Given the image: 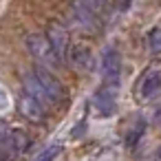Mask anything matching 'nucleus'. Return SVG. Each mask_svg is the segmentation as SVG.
<instances>
[{
	"mask_svg": "<svg viewBox=\"0 0 161 161\" xmlns=\"http://www.w3.org/2000/svg\"><path fill=\"white\" fill-rule=\"evenodd\" d=\"M18 110H20V115L25 117V119H29V121H42L44 119V106L38 102V99H33L31 95H27V93H22L20 95V99H18Z\"/></svg>",
	"mask_w": 161,
	"mask_h": 161,
	"instance_id": "39448f33",
	"label": "nucleus"
},
{
	"mask_svg": "<svg viewBox=\"0 0 161 161\" xmlns=\"http://www.w3.org/2000/svg\"><path fill=\"white\" fill-rule=\"evenodd\" d=\"M141 132H143V121H139V126H135V128L128 132V139H126V143H128V146H135V143H137V139L141 137Z\"/></svg>",
	"mask_w": 161,
	"mask_h": 161,
	"instance_id": "4468645a",
	"label": "nucleus"
},
{
	"mask_svg": "<svg viewBox=\"0 0 161 161\" xmlns=\"http://www.w3.org/2000/svg\"><path fill=\"white\" fill-rule=\"evenodd\" d=\"M36 77H38V82L42 84V88L47 91V95H49V99H51V104H58L60 99H62V95H64V88H62V84H60V80L51 73V71H47L44 66H38L36 71Z\"/></svg>",
	"mask_w": 161,
	"mask_h": 161,
	"instance_id": "20e7f679",
	"label": "nucleus"
},
{
	"mask_svg": "<svg viewBox=\"0 0 161 161\" xmlns=\"http://www.w3.org/2000/svg\"><path fill=\"white\" fill-rule=\"evenodd\" d=\"M152 119H154V124H159V126H161V106H159V108L154 110V115H152Z\"/></svg>",
	"mask_w": 161,
	"mask_h": 161,
	"instance_id": "f3484780",
	"label": "nucleus"
},
{
	"mask_svg": "<svg viewBox=\"0 0 161 161\" xmlns=\"http://www.w3.org/2000/svg\"><path fill=\"white\" fill-rule=\"evenodd\" d=\"M102 80H104V86L108 88H117L121 80V55L113 47L106 49L102 55Z\"/></svg>",
	"mask_w": 161,
	"mask_h": 161,
	"instance_id": "f03ea898",
	"label": "nucleus"
},
{
	"mask_svg": "<svg viewBox=\"0 0 161 161\" xmlns=\"http://www.w3.org/2000/svg\"><path fill=\"white\" fill-rule=\"evenodd\" d=\"M25 44H27V51L38 60V62H42V64H60V60L55 58V53H53V49H51V44H49V40H47V36H40V33H29L27 38H25Z\"/></svg>",
	"mask_w": 161,
	"mask_h": 161,
	"instance_id": "7ed1b4c3",
	"label": "nucleus"
},
{
	"mask_svg": "<svg viewBox=\"0 0 161 161\" xmlns=\"http://www.w3.org/2000/svg\"><path fill=\"white\" fill-rule=\"evenodd\" d=\"M11 130L7 128V124L0 119V152H5V146H7V139H9Z\"/></svg>",
	"mask_w": 161,
	"mask_h": 161,
	"instance_id": "2eb2a0df",
	"label": "nucleus"
},
{
	"mask_svg": "<svg viewBox=\"0 0 161 161\" xmlns=\"http://www.w3.org/2000/svg\"><path fill=\"white\" fill-rule=\"evenodd\" d=\"M60 150H62L60 146H51V148H47V150L38 157V161H55V157L60 154Z\"/></svg>",
	"mask_w": 161,
	"mask_h": 161,
	"instance_id": "ddd939ff",
	"label": "nucleus"
},
{
	"mask_svg": "<svg viewBox=\"0 0 161 161\" xmlns=\"http://www.w3.org/2000/svg\"><path fill=\"white\" fill-rule=\"evenodd\" d=\"M154 161H161V146H159L157 152H154Z\"/></svg>",
	"mask_w": 161,
	"mask_h": 161,
	"instance_id": "a211bd4d",
	"label": "nucleus"
},
{
	"mask_svg": "<svg viewBox=\"0 0 161 161\" xmlns=\"http://www.w3.org/2000/svg\"><path fill=\"white\" fill-rule=\"evenodd\" d=\"M95 108L99 110V115H104V117H110L113 113H115V108H117V104H115V88H108V86H102L97 93H95Z\"/></svg>",
	"mask_w": 161,
	"mask_h": 161,
	"instance_id": "6e6552de",
	"label": "nucleus"
},
{
	"mask_svg": "<svg viewBox=\"0 0 161 161\" xmlns=\"http://www.w3.org/2000/svg\"><path fill=\"white\" fill-rule=\"evenodd\" d=\"M47 40H49V44H51L55 58L60 60V64L66 62V60H69V53L73 51V49H71V40H69L66 27L60 25V22H51L49 29H47Z\"/></svg>",
	"mask_w": 161,
	"mask_h": 161,
	"instance_id": "f257e3e1",
	"label": "nucleus"
},
{
	"mask_svg": "<svg viewBox=\"0 0 161 161\" xmlns=\"http://www.w3.org/2000/svg\"><path fill=\"white\" fill-rule=\"evenodd\" d=\"M86 3H88V7L99 16L102 11H106L108 9V0H86Z\"/></svg>",
	"mask_w": 161,
	"mask_h": 161,
	"instance_id": "dca6fc26",
	"label": "nucleus"
},
{
	"mask_svg": "<svg viewBox=\"0 0 161 161\" xmlns=\"http://www.w3.org/2000/svg\"><path fill=\"white\" fill-rule=\"evenodd\" d=\"M71 60H73L75 66L86 69V71L93 66V53H91L88 47H75V49L71 51Z\"/></svg>",
	"mask_w": 161,
	"mask_h": 161,
	"instance_id": "9b49d317",
	"label": "nucleus"
},
{
	"mask_svg": "<svg viewBox=\"0 0 161 161\" xmlns=\"http://www.w3.org/2000/svg\"><path fill=\"white\" fill-rule=\"evenodd\" d=\"M27 135L22 132V130H11V135H9V139H7V146H5V152H9V154H20V152H25V148H27Z\"/></svg>",
	"mask_w": 161,
	"mask_h": 161,
	"instance_id": "9d476101",
	"label": "nucleus"
},
{
	"mask_svg": "<svg viewBox=\"0 0 161 161\" xmlns=\"http://www.w3.org/2000/svg\"><path fill=\"white\" fill-rule=\"evenodd\" d=\"M22 86H25V93H27V95H31L33 99H38L44 108H47V106H51V99H49L47 91L42 88V84L38 82L36 73H27V75H25V80H22Z\"/></svg>",
	"mask_w": 161,
	"mask_h": 161,
	"instance_id": "1a4fd4ad",
	"label": "nucleus"
},
{
	"mask_svg": "<svg viewBox=\"0 0 161 161\" xmlns=\"http://www.w3.org/2000/svg\"><path fill=\"white\" fill-rule=\"evenodd\" d=\"M139 93H141L143 99H152V97H157V95L161 93V71H159V69H150V71L141 77V82H139Z\"/></svg>",
	"mask_w": 161,
	"mask_h": 161,
	"instance_id": "0eeeda50",
	"label": "nucleus"
},
{
	"mask_svg": "<svg viewBox=\"0 0 161 161\" xmlns=\"http://www.w3.org/2000/svg\"><path fill=\"white\" fill-rule=\"evenodd\" d=\"M148 47L152 53H161V29H152L148 33Z\"/></svg>",
	"mask_w": 161,
	"mask_h": 161,
	"instance_id": "f8f14e48",
	"label": "nucleus"
},
{
	"mask_svg": "<svg viewBox=\"0 0 161 161\" xmlns=\"http://www.w3.org/2000/svg\"><path fill=\"white\" fill-rule=\"evenodd\" d=\"M71 11H73V18L77 20L80 27H84V29H95L97 27V14L88 7L86 0H73Z\"/></svg>",
	"mask_w": 161,
	"mask_h": 161,
	"instance_id": "423d86ee",
	"label": "nucleus"
}]
</instances>
